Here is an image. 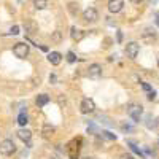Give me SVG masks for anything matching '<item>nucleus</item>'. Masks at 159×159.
<instances>
[{"label": "nucleus", "instance_id": "obj_27", "mask_svg": "<svg viewBox=\"0 0 159 159\" xmlns=\"http://www.w3.org/2000/svg\"><path fill=\"white\" fill-rule=\"evenodd\" d=\"M49 81H51V83H56V75H51V76H49Z\"/></svg>", "mask_w": 159, "mask_h": 159}, {"label": "nucleus", "instance_id": "obj_31", "mask_svg": "<svg viewBox=\"0 0 159 159\" xmlns=\"http://www.w3.org/2000/svg\"><path fill=\"white\" fill-rule=\"evenodd\" d=\"M49 159H59V157H56V156H51Z\"/></svg>", "mask_w": 159, "mask_h": 159}, {"label": "nucleus", "instance_id": "obj_22", "mask_svg": "<svg viewBox=\"0 0 159 159\" xmlns=\"http://www.w3.org/2000/svg\"><path fill=\"white\" fill-rule=\"evenodd\" d=\"M10 34H11V35H18V34H19V27H18V25H13L11 30H10Z\"/></svg>", "mask_w": 159, "mask_h": 159}, {"label": "nucleus", "instance_id": "obj_33", "mask_svg": "<svg viewBox=\"0 0 159 159\" xmlns=\"http://www.w3.org/2000/svg\"><path fill=\"white\" fill-rule=\"evenodd\" d=\"M157 67H159V57H157Z\"/></svg>", "mask_w": 159, "mask_h": 159}, {"label": "nucleus", "instance_id": "obj_5", "mask_svg": "<svg viewBox=\"0 0 159 159\" xmlns=\"http://www.w3.org/2000/svg\"><path fill=\"white\" fill-rule=\"evenodd\" d=\"M126 56L129 57V59H135L137 57V54H139V51H140V46H139V43L137 42H129L127 45H126Z\"/></svg>", "mask_w": 159, "mask_h": 159}, {"label": "nucleus", "instance_id": "obj_17", "mask_svg": "<svg viewBox=\"0 0 159 159\" xmlns=\"http://www.w3.org/2000/svg\"><path fill=\"white\" fill-rule=\"evenodd\" d=\"M34 5L37 10H45L48 7V0H34Z\"/></svg>", "mask_w": 159, "mask_h": 159}, {"label": "nucleus", "instance_id": "obj_9", "mask_svg": "<svg viewBox=\"0 0 159 159\" xmlns=\"http://www.w3.org/2000/svg\"><path fill=\"white\" fill-rule=\"evenodd\" d=\"M124 7V0H108V11L110 13H119Z\"/></svg>", "mask_w": 159, "mask_h": 159}, {"label": "nucleus", "instance_id": "obj_1", "mask_svg": "<svg viewBox=\"0 0 159 159\" xmlns=\"http://www.w3.org/2000/svg\"><path fill=\"white\" fill-rule=\"evenodd\" d=\"M80 150H81V139H73L67 145V154L70 159H78Z\"/></svg>", "mask_w": 159, "mask_h": 159}, {"label": "nucleus", "instance_id": "obj_13", "mask_svg": "<svg viewBox=\"0 0 159 159\" xmlns=\"http://www.w3.org/2000/svg\"><path fill=\"white\" fill-rule=\"evenodd\" d=\"M52 134H54V127L52 126H49V124H45L43 126V129H42V135H43V139H51L52 137Z\"/></svg>", "mask_w": 159, "mask_h": 159}, {"label": "nucleus", "instance_id": "obj_12", "mask_svg": "<svg viewBox=\"0 0 159 159\" xmlns=\"http://www.w3.org/2000/svg\"><path fill=\"white\" fill-rule=\"evenodd\" d=\"M48 61L52 64V65H59L61 64V61H62V56H61V52H49L48 54Z\"/></svg>", "mask_w": 159, "mask_h": 159}, {"label": "nucleus", "instance_id": "obj_2", "mask_svg": "<svg viewBox=\"0 0 159 159\" xmlns=\"http://www.w3.org/2000/svg\"><path fill=\"white\" fill-rule=\"evenodd\" d=\"M142 113H143V107H142V105H139V103H130L129 107H127V115L134 119L135 123L140 121Z\"/></svg>", "mask_w": 159, "mask_h": 159}, {"label": "nucleus", "instance_id": "obj_30", "mask_svg": "<svg viewBox=\"0 0 159 159\" xmlns=\"http://www.w3.org/2000/svg\"><path fill=\"white\" fill-rule=\"evenodd\" d=\"M83 159H96L94 156H86V157H83Z\"/></svg>", "mask_w": 159, "mask_h": 159}, {"label": "nucleus", "instance_id": "obj_8", "mask_svg": "<svg viewBox=\"0 0 159 159\" xmlns=\"http://www.w3.org/2000/svg\"><path fill=\"white\" fill-rule=\"evenodd\" d=\"M88 75H89V78H92V80H99V78L102 76V67H100L99 64H92V65H89Z\"/></svg>", "mask_w": 159, "mask_h": 159}, {"label": "nucleus", "instance_id": "obj_7", "mask_svg": "<svg viewBox=\"0 0 159 159\" xmlns=\"http://www.w3.org/2000/svg\"><path fill=\"white\" fill-rule=\"evenodd\" d=\"M83 19H84L86 22H96V21L99 19L97 10H96V8H86V10L83 11Z\"/></svg>", "mask_w": 159, "mask_h": 159}, {"label": "nucleus", "instance_id": "obj_24", "mask_svg": "<svg viewBox=\"0 0 159 159\" xmlns=\"http://www.w3.org/2000/svg\"><path fill=\"white\" fill-rule=\"evenodd\" d=\"M142 88H143V91L151 92V86H150V84H147V83H142Z\"/></svg>", "mask_w": 159, "mask_h": 159}, {"label": "nucleus", "instance_id": "obj_29", "mask_svg": "<svg viewBox=\"0 0 159 159\" xmlns=\"http://www.w3.org/2000/svg\"><path fill=\"white\" fill-rule=\"evenodd\" d=\"M130 2H132V3H140L142 0H130Z\"/></svg>", "mask_w": 159, "mask_h": 159}, {"label": "nucleus", "instance_id": "obj_20", "mask_svg": "<svg viewBox=\"0 0 159 159\" xmlns=\"http://www.w3.org/2000/svg\"><path fill=\"white\" fill-rule=\"evenodd\" d=\"M127 145H129V147H130V150L134 151L135 154H139V156H143V153L140 151V148H137V145H135L134 142H127Z\"/></svg>", "mask_w": 159, "mask_h": 159}, {"label": "nucleus", "instance_id": "obj_6", "mask_svg": "<svg viewBox=\"0 0 159 159\" xmlns=\"http://www.w3.org/2000/svg\"><path fill=\"white\" fill-rule=\"evenodd\" d=\"M80 110H81V113H84V115H89V113H92L96 110V103H94V100L92 99H83L81 100V105H80Z\"/></svg>", "mask_w": 159, "mask_h": 159}, {"label": "nucleus", "instance_id": "obj_28", "mask_svg": "<svg viewBox=\"0 0 159 159\" xmlns=\"http://www.w3.org/2000/svg\"><path fill=\"white\" fill-rule=\"evenodd\" d=\"M121 40H123V34L118 32V42H121Z\"/></svg>", "mask_w": 159, "mask_h": 159}, {"label": "nucleus", "instance_id": "obj_15", "mask_svg": "<svg viewBox=\"0 0 159 159\" xmlns=\"http://www.w3.org/2000/svg\"><path fill=\"white\" fill-rule=\"evenodd\" d=\"M37 105H38V107H45V105L49 102V97L46 96V94H40L38 97H37Z\"/></svg>", "mask_w": 159, "mask_h": 159}, {"label": "nucleus", "instance_id": "obj_14", "mask_svg": "<svg viewBox=\"0 0 159 159\" xmlns=\"http://www.w3.org/2000/svg\"><path fill=\"white\" fill-rule=\"evenodd\" d=\"M70 35H72V38L75 40V42H80V40L84 37V32H83V30H78V29H75V27H72Z\"/></svg>", "mask_w": 159, "mask_h": 159}, {"label": "nucleus", "instance_id": "obj_25", "mask_svg": "<svg viewBox=\"0 0 159 159\" xmlns=\"http://www.w3.org/2000/svg\"><path fill=\"white\" fill-rule=\"evenodd\" d=\"M156 97V92L154 91H151V92H148V100H153Z\"/></svg>", "mask_w": 159, "mask_h": 159}, {"label": "nucleus", "instance_id": "obj_18", "mask_svg": "<svg viewBox=\"0 0 159 159\" xmlns=\"http://www.w3.org/2000/svg\"><path fill=\"white\" fill-rule=\"evenodd\" d=\"M18 123H19V126H25V124L29 123V118H27V115H25L24 111L19 113V116H18Z\"/></svg>", "mask_w": 159, "mask_h": 159}, {"label": "nucleus", "instance_id": "obj_4", "mask_svg": "<svg viewBox=\"0 0 159 159\" xmlns=\"http://www.w3.org/2000/svg\"><path fill=\"white\" fill-rule=\"evenodd\" d=\"M13 52H15V56L19 57V59H25L29 54V45L27 43H16L15 48H13Z\"/></svg>", "mask_w": 159, "mask_h": 159}, {"label": "nucleus", "instance_id": "obj_10", "mask_svg": "<svg viewBox=\"0 0 159 159\" xmlns=\"http://www.w3.org/2000/svg\"><path fill=\"white\" fill-rule=\"evenodd\" d=\"M24 29H25V34L27 35H34L35 32H38V25H37L35 21H25Z\"/></svg>", "mask_w": 159, "mask_h": 159}, {"label": "nucleus", "instance_id": "obj_32", "mask_svg": "<svg viewBox=\"0 0 159 159\" xmlns=\"http://www.w3.org/2000/svg\"><path fill=\"white\" fill-rule=\"evenodd\" d=\"M156 126H157V127H159V119H157V123H156Z\"/></svg>", "mask_w": 159, "mask_h": 159}, {"label": "nucleus", "instance_id": "obj_21", "mask_svg": "<svg viewBox=\"0 0 159 159\" xmlns=\"http://www.w3.org/2000/svg\"><path fill=\"white\" fill-rule=\"evenodd\" d=\"M69 10H70L72 15H76L78 13V5L76 3H69Z\"/></svg>", "mask_w": 159, "mask_h": 159}, {"label": "nucleus", "instance_id": "obj_23", "mask_svg": "<svg viewBox=\"0 0 159 159\" xmlns=\"http://www.w3.org/2000/svg\"><path fill=\"white\" fill-rule=\"evenodd\" d=\"M75 59H76V57H75L73 52H69V54H67V61H69V62H75Z\"/></svg>", "mask_w": 159, "mask_h": 159}, {"label": "nucleus", "instance_id": "obj_11", "mask_svg": "<svg viewBox=\"0 0 159 159\" xmlns=\"http://www.w3.org/2000/svg\"><path fill=\"white\" fill-rule=\"evenodd\" d=\"M18 137H19V140L29 143L30 139H32V132L29 129H21V130H18Z\"/></svg>", "mask_w": 159, "mask_h": 159}, {"label": "nucleus", "instance_id": "obj_26", "mask_svg": "<svg viewBox=\"0 0 159 159\" xmlns=\"http://www.w3.org/2000/svg\"><path fill=\"white\" fill-rule=\"evenodd\" d=\"M121 159H134V156H132V154H124Z\"/></svg>", "mask_w": 159, "mask_h": 159}, {"label": "nucleus", "instance_id": "obj_3", "mask_svg": "<svg viewBox=\"0 0 159 159\" xmlns=\"http://www.w3.org/2000/svg\"><path fill=\"white\" fill-rule=\"evenodd\" d=\"M16 151V145L13 140H3L2 143H0V154L3 156H10Z\"/></svg>", "mask_w": 159, "mask_h": 159}, {"label": "nucleus", "instance_id": "obj_16", "mask_svg": "<svg viewBox=\"0 0 159 159\" xmlns=\"http://www.w3.org/2000/svg\"><path fill=\"white\" fill-rule=\"evenodd\" d=\"M51 42H54V43H61L62 42V32L61 30H54L51 34Z\"/></svg>", "mask_w": 159, "mask_h": 159}, {"label": "nucleus", "instance_id": "obj_19", "mask_svg": "<svg viewBox=\"0 0 159 159\" xmlns=\"http://www.w3.org/2000/svg\"><path fill=\"white\" fill-rule=\"evenodd\" d=\"M100 137L105 139V140H116V135L111 134V132H108V130H102L100 132Z\"/></svg>", "mask_w": 159, "mask_h": 159}]
</instances>
